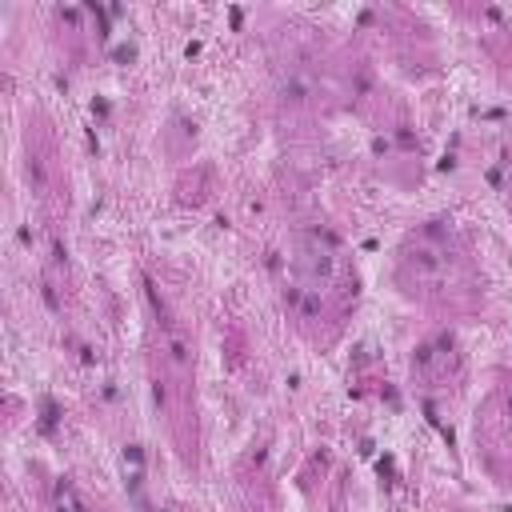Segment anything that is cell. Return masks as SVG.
<instances>
[{
    "label": "cell",
    "instance_id": "1",
    "mask_svg": "<svg viewBox=\"0 0 512 512\" xmlns=\"http://www.w3.org/2000/svg\"><path fill=\"white\" fill-rule=\"evenodd\" d=\"M52 504H56V512H88V504H84V496L76 492L72 480H56V488H52Z\"/></svg>",
    "mask_w": 512,
    "mask_h": 512
}]
</instances>
